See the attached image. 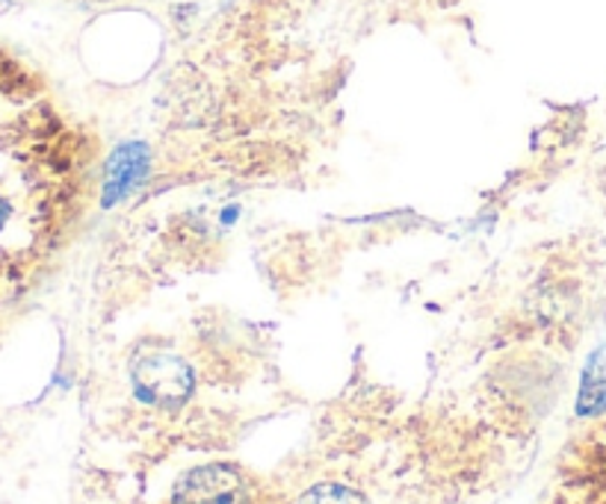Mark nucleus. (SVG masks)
<instances>
[{
	"mask_svg": "<svg viewBox=\"0 0 606 504\" xmlns=\"http://www.w3.org/2000/svg\"><path fill=\"white\" fill-rule=\"evenodd\" d=\"M133 393L155 407H178L192 395V369L169 351L142 354L133 363Z\"/></svg>",
	"mask_w": 606,
	"mask_h": 504,
	"instance_id": "f257e3e1",
	"label": "nucleus"
},
{
	"mask_svg": "<svg viewBox=\"0 0 606 504\" xmlns=\"http://www.w3.org/2000/svg\"><path fill=\"white\" fill-rule=\"evenodd\" d=\"M249 481L242 472L228 463H208L196 466L178 481L175 487V504H251Z\"/></svg>",
	"mask_w": 606,
	"mask_h": 504,
	"instance_id": "f03ea898",
	"label": "nucleus"
},
{
	"mask_svg": "<svg viewBox=\"0 0 606 504\" xmlns=\"http://www.w3.org/2000/svg\"><path fill=\"white\" fill-rule=\"evenodd\" d=\"M148 169H151V154L142 142H125V145L116 148L113 157L107 160L101 204L116 206L130 192H137L142 180L148 178Z\"/></svg>",
	"mask_w": 606,
	"mask_h": 504,
	"instance_id": "7ed1b4c3",
	"label": "nucleus"
},
{
	"mask_svg": "<svg viewBox=\"0 0 606 504\" xmlns=\"http://www.w3.org/2000/svg\"><path fill=\"white\" fill-rule=\"evenodd\" d=\"M606 411V349H598L586 363L580 395H577V416L589 420Z\"/></svg>",
	"mask_w": 606,
	"mask_h": 504,
	"instance_id": "20e7f679",
	"label": "nucleus"
},
{
	"mask_svg": "<svg viewBox=\"0 0 606 504\" xmlns=\"http://www.w3.org/2000/svg\"><path fill=\"white\" fill-rule=\"evenodd\" d=\"M299 504H367V498H364L358 490L347 487V484L326 481V484H317V487L305 490Z\"/></svg>",
	"mask_w": 606,
	"mask_h": 504,
	"instance_id": "39448f33",
	"label": "nucleus"
},
{
	"mask_svg": "<svg viewBox=\"0 0 606 504\" xmlns=\"http://www.w3.org/2000/svg\"><path fill=\"white\" fill-rule=\"evenodd\" d=\"M9 219H12V206H9L7 198H0V231L7 228Z\"/></svg>",
	"mask_w": 606,
	"mask_h": 504,
	"instance_id": "423d86ee",
	"label": "nucleus"
}]
</instances>
